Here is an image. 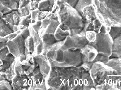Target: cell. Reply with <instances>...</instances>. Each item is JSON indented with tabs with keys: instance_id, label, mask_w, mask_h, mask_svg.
<instances>
[{
	"instance_id": "obj_1",
	"label": "cell",
	"mask_w": 121,
	"mask_h": 90,
	"mask_svg": "<svg viewBox=\"0 0 121 90\" xmlns=\"http://www.w3.org/2000/svg\"><path fill=\"white\" fill-rule=\"evenodd\" d=\"M45 82L47 89L95 90L89 71L81 66L51 67Z\"/></svg>"
},
{
	"instance_id": "obj_2",
	"label": "cell",
	"mask_w": 121,
	"mask_h": 90,
	"mask_svg": "<svg viewBox=\"0 0 121 90\" xmlns=\"http://www.w3.org/2000/svg\"><path fill=\"white\" fill-rule=\"evenodd\" d=\"M89 72L95 90H121V75L103 62H94Z\"/></svg>"
},
{
	"instance_id": "obj_3",
	"label": "cell",
	"mask_w": 121,
	"mask_h": 90,
	"mask_svg": "<svg viewBox=\"0 0 121 90\" xmlns=\"http://www.w3.org/2000/svg\"><path fill=\"white\" fill-rule=\"evenodd\" d=\"M64 40L56 42L48 49L45 56L51 67H70L81 66L83 55L80 50H63L61 47Z\"/></svg>"
},
{
	"instance_id": "obj_4",
	"label": "cell",
	"mask_w": 121,
	"mask_h": 90,
	"mask_svg": "<svg viewBox=\"0 0 121 90\" xmlns=\"http://www.w3.org/2000/svg\"><path fill=\"white\" fill-rule=\"evenodd\" d=\"M98 19L109 27H121V0H92Z\"/></svg>"
},
{
	"instance_id": "obj_5",
	"label": "cell",
	"mask_w": 121,
	"mask_h": 90,
	"mask_svg": "<svg viewBox=\"0 0 121 90\" xmlns=\"http://www.w3.org/2000/svg\"><path fill=\"white\" fill-rule=\"evenodd\" d=\"M60 22L59 27L64 31L70 32V36L80 33L84 30L86 21L80 13L67 2L58 13Z\"/></svg>"
},
{
	"instance_id": "obj_6",
	"label": "cell",
	"mask_w": 121,
	"mask_h": 90,
	"mask_svg": "<svg viewBox=\"0 0 121 90\" xmlns=\"http://www.w3.org/2000/svg\"><path fill=\"white\" fill-rule=\"evenodd\" d=\"M29 36V29L27 28L22 30L14 39L8 41L7 46L9 52L16 58H19L23 55L27 56L29 54L28 50L26 47V42Z\"/></svg>"
},
{
	"instance_id": "obj_7",
	"label": "cell",
	"mask_w": 121,
	"mask_h": 90,
	"mask_svg": "<svg viewBox=\"0 0 121 90\" xmlns=\"http://www.w3.org/2000/svg\"><path fill=\"white\" fill-rule=\"evenodd\" d=\"M94 46L98 54L109 59L112 52L113 39L109 33H97V38L95 42L89 43Z\"/></svg>"
},
{
	"instance_id": "obj_8",
	"label": "cell",
	"mask_w": 121,
	"mask_h": 90,
	"mask_svg": "<svg viewBox=\"0 0 121 90\" xmlns=\"http://www.w3.org/2000/svg\"><path fill=\"white\" fill-rule=\"evenodd\" d=\"M89 43L86 38V32L83 30L79 34L68 36L64 40L61 49L63 50H81Z\"/></svg>"
},
{
	"instance_id": "obj_9",
	"label": "cell",
	"mask_w": 121,
	"mask_h": 90,
	"mask_svg": "<svg viewBox=\"0 0 121 90\" xmlns=\"http://www.w3.org/2000/svg\"><path fill=\"white\" fill-rule=\"evenodd\" d=\"M83 55V64L81 66L89 71L93 64L96 62L98 53L94 46L88 43L80 50Z\"/></svg>"
},
{
	"instance_id": "obj_10",
	"label": "cell",
	"mask_w": 121,
	"mask_h": 90,
	"mask_svg": "<svg viewBox=\"0 0 121 90\" xmlns=\"http://www.w3.org/2000/svg\"><path fill=\"white\" fill-rule=\"evenodd\" d=\"M109 34L113 39L112 52L110 58L121 57V34L118 27H111Z\"/></svg>"
},
{
	"instance_id": "obj_11",
	"label": "cell",
	"mask_w": 121,
	"mask_h": 90,
	"mask_svg": "<svg viewBox=\"0 0 121 90\" xmlns=\"http://www.w3.org/2000/svg\"><path fill=\"white\" fill-rule=\"evenodd\" d=\"M11 82L13 90L29 89L31 85V81L26 74L21 75L16 73Z\"/></svg>"
},
{
	"instance_id": "obj_12",
	"label": "cell",
	"mask_w": 121,
	"mask_h": 90,
	"mask_svg": "<svg viewBox=\"0 0 121 90\" xmlns=\"http://www.w3.org/2000/svg\"><path fill=\"white\" fill-rule=\"evenodd\" d=\"M35 62L41 70V72L46 79L50 72L51 67L46 56L43 54H39L34 56Z\"/></svg>"
},
{
	"instance_id": "obj_13",
	"label": "cell",
	"mask_w": 121,
	"mask_h": 90,
	"mask_svg": "<svg viewBox=\"0 0 121 90\" xmlns=\"http://www.w3.org/2000/svg\"><path fill=\"white\" fill-rule=\"evenodd\" d=\"M80 13L86 22H88L92 23L93 21L97 18L92 4L85 7Z\"/></svg>"
},
{
	"instance_id": "obj_14",
	"label": "cell",
	"mask_w": 121,
	"mask_h": 90,
	"mask_svg": "<svg viewBox=\"0 0 121 90\" xmlns=\"http://www.w3.org/2000/svg\"><path fill=\"white\" fill-rule=\"evenodd\" d=\"M18 25L11 26L7 24L2 19L0 22V37H4L14 32L19 30Z\"/></svg>"
},
{
	"instance_id": "obj_15",
	"label": "cell",
	"mask_w": 121,
	"mask_h": 90,
	"mask_svg": "<svg viewBox=\"0 0 121 90\" xmlns=\"http://www.w3.org/2000/svg\"><path fill=\"white\" fill-rule=\"evenodd\" d=\"M16 59L14 56L9 52L5 59H0V72H5Z\"/></svg>"
},
{
	"instance_id": "obj_16",
	"label": "cell",
	"mask_w": 121,
	"mask_h": 90,
	"mask_svg": "<svg viewBox=\"0 0 121 90\" xmlns=\"http://www.w3.org/2000/svg\"><path fill=\"white\" fill-rule=\"evenodd\" d=\"M55 4V0H43L39 3L38 9L42 11L51 12Z\"/></svg>"
},
{
	"instance_id": "obj_17",
	"label": "cell",
	"mask_w": 121,
	"mask_h": 90,
	"mask_svg": "<svg viewBox=\"0 0 121 90\" xmlns=\"http://www.w3.org/2000/svg\"><path fill=\"white\" fill-rule=\"evenodd\" d=\"M104 64L121 75V57L110 58Z\"/></svg>"
},
{
	"instance_id": "obj_18",
	"label": "cell",
	"mask_w": 121,
	"mask_h": 90,
	"mask_svg": "<svg viewBox=\"0 0 121 90\" xmlns=\"http://www.w3.org/2000/svg\"><path fill=\"white\" fill-rule=\"evenodd\" d=\"M19 0H0V3L13 11L18 10Z\"/></svg>"
},
{
	"instance_id": "obj_19",
	"label": "cell",
	"mask_w": 121,
	"mask_h": 90,
	"mask_svg": "<svg viewBox=\"0 0 121 90\" xmlns=\"http://www.w3.org/2000/svg\"><path fill=\"white\" fill-rule=\"evenodd\" d=\"M55 38L58 41L64 40L69 36L70 35L69 31H64L58 26L54 34Z\"/></svg>"
},
{
	"instance_id": "obj_20",
	"label": "cell",
	"mask_w": 121,
	"mask_h": 90,
	"mask_svg": "<svg viewBox=\"0 0 121 90\" xmlns=\"http://www.w3.org/2000/svg\"><path fill=\"white\" fill-rule=\"evenodd\" d=\"M28 29L29 31L30 35L33 39L34 44H35V50L36 46L39 44L41 41H42V39L39 34V32L35 31V30L33 29L31 23L30 24Z\"/></svg>"
},
{
	"instance_id": "obj_21",
	"label": "cell",
	"mask_w": 121,
	"mask_h": 90,
	"mask_svg": "<svg viewBox=\"0 0 121 90\" xmlns=\"http://www.w3.org/2000/svg\"><path fill=\"white\" fill-rule=\"evenodd\" d=\"M16 63V60L13 63L10 67L5 72L7 76V80L9 81H12L13 79L16 75L15 69Z\"/></svg>"
},
{
	"instance_id": "obj_22",
	"label": "cell",
	"mask_w": 121,
	"mask_h": 90,
	"mask_svg": "<svg viewBox=\"0 0 121 90\" xmlns=\"http://www.w3.org/2000/svg\"><path fill=\"white\" fill-rule=\"evenodd\" d=\"M91 4L92 0H79L75 8L80 13L84 8Z\"/></svg>"
},
{
	"instance_id": "obj_23",
	"label": "cell",
	"mask_w": 121,
	"mask_h": 90,
	"mask_svg": "<svg viewBox=\"0 0 121 90\" xmlns=\"http://www.w3.org/2000/svg\"><path fill=\"white\" fill-rule=\"evenodd\" d=\"M26 46L28 50L29 54H32L34 52L35 47L33 39L30 35L26 40Z\"/></svg>"
},
{
	"instance_id": "obj_24",
	"label": "cell",
	"mask_w": 121,
	"mask_h": 90,
	"mask_svg": "<svg viewBox=\"0 0 121 90\" xmlns=\"http://www.w3.org/2000/svg\"><path fill=\"white\" fill-rule=\"evenodd\" d=\"M14 11H12L10 13L4 14L3 15L2 18H0V19H2L7 24H9L11 26L14 25L13 18Z\"/></svg>"
},
{
	"instance_id": "obj_25",
	"label": "cell",
	"mask_w": 121,
	"mask_h": 90,
	"mask_svg": "<svg viewBox=\"0 0 121 90\" xmlns=\"http://www.w3.org/2000/svg\"><path fill=\"white\" fill-rule=\"evenodd\" d=\"M18 11L22 17L28 16L31 13V11L30 4H29L26 7L19 8Z\"/></svg>"
},
{
	"instance_id": "obj_26",
	"label": "cell",
	"mask_w": 121,
	"mask_h": 90,
	"mask_svg": "<svg viewBox=\"0 0 121 90\" xmlns=\"http://www.w3.org/2000/svg\"><path fill=\"white\" fill-rule=\"evenodd\" d=\"M86 38L89 43H93L95 41L97 38V33L94 30L86 32Z\"/></svg>"
},
{
	"instance_id": "obj_27",
	"label": "cell",
	"mask_w": 121,
	"mask_h": 90,
	"mask_svg": "<svg viewBox=\"0 0 121 90\" xmlns=\"http://www.w3.org/2000/svg\"><path fill=\"white\" fill-rule=\"evenodd\" d=\"M31 22H32L31 15V14H30L28 16L21 17V19L19 25H22L24 26L27 28H28L30 24L31 23Z\"/></svg>"
},
{
	"instance_id": "obj_28",
	"label": "cell",
	"mask_w": 121,
	"mask_h": 90,
	"mask_svg": "<svg viewBox=\"0 0 121 90\" xmlns=\"http://www.w3.org/2000/svg\"><path fill=\"white\" fill-rule=\"evenodd\" d=\"M9 81L3 80L0 82V90H13V87L9 83Z\"/></svg>"
},
{
	"instance_id": "obj_29",
	"label": "cell",
	"mask_w": 121,
	"mask_h": 90,
	"mask_svg": "<svg viewBox=\"0 0 121 90\" xmlns=\"http://www.w3.org/2000/svg\"><path fill=\"white\" fill-rule=\"evenodd\" d=\"M9 52V48L7 46L4 47L2 49H0V59L3 60L5 59Z\"/></svg>"
},
{
	"instance_id": "obj_30",
	"label": "cell",
	"mask_w": 121,
	"mask_h": 90,
	"mask_svg": "<svg viewBox=\"0 0 121 90\" xmlns=\"http://www.w3.org/2000/svg\"><path fill=\"white\" fill-rule=\"evenodd\" d=\"M49 12L47 11H42L40 10L37 14L36 21L38 20H43L44 19L47 15H48Z\"/></svg>"
},
{
	"instance_id": "obj_31",
	"label": "cell",
	"mask_w": 121,
	"mask_h": 90,
	"mask_svg": "<svg viewBox=\"0 0 121 90\" xmlns=\"http://www.w3.org/2000/svg\"><path fill=\"white\" fill-rule=\"evenodd\" d=\"M43 49H44V46H43V41H41L35 48V56L41 54L43 51Z\"/></svg>"
},
{
	"instance_id": "obj_32",
	"label": "cell",
	"mask_w": 121,
	"mask_h": 90,
	"mask_svg": "<svg viewBox=\"0 0 121 90\" xmlns=\"http://www.w3.org/2000/svg\"><path fill=\"white\" fill-rule=\"evenodd\" d=\"M22 30H19L16 32H14L13 33L9 34V35L5 36V38L7 39L8 40H11L12 39H14L17 36L19 35V34L21 33Z\"/></svg>"
},
{
	"instance_id": "obj_33",
	"label": "cell",
	"mask_w": 121,
	"mask_h": 90,
	"mask_svg": "<svg viewBox=\"0 0 121 90\" xmlns=\"http://www.w3.org/2000/svg\"><path fill=\"white\" fill-rule=\"evenodd\" d=\"M0 12L2 13L3 15L10 13L14 11L4 6L2 4L0 3Z\"/></svg>"
},
{
	"instance_id": "obj_34",
	"label": "cell",
	"mask_w": 121,
	"mask_h": 90,
	"mask_svg": "<svg viewBox=\"0 0 121 90\" xmlns=\"http://www.w3.org/2000/svg\"><path fill=\"white\" fill-rule=\"evenodd\" d=\"M0 49H2L4 47L7 46V43L8 40L5 37H0Z\"/></svg>"
},
{
	"instance_id": "obj_35",
	"label": "cell",
	"mask_w": 121,
	"mask_h": 90,
	"mask_svg": "<svg viewBox=\"0 0 121 90\" xmlns=\"http://www.w3.org/2000/svg\"><path fill=\"white\" fill-rule=\"evenodd\" d=\"M31 2V0H19V8L26 7Z\"/></svg>"
},
{
	"instance_id": "obj_36",
	"label": "cell",
	"mask_w": 121,
	"mask_h": 90,
	"mask_svg": "<svg viewBox=\"0 0 121 90\" xmlns=\"http://www.w3.org/2000/svg\"><path fill=\"white\" fill-rule=\"evenodd\" d=\"M30 4L31 9L32 11L38 8L39 2H38L37 1H31L30 3Z\"/></svg>"
},
{
	"instance_id": "obj_37",
	"label": "cell",
	"mask_w": 121,
	"mask_h": 90,
	"mask_svg": "<svg viewBox=\"0 0 121 90\" xmlns=\"http://www.w3.org/2000/svg\"><path fill=\"white\" fill-rule=\"evenodd\" d=\"M67 2L69 5L71 6V7L75 8L76 5L77 4L79 0H66Z\"/></svg>"
},
{
	"instance_id": "obj_38",
	"label": "cell",
	"mask_w": 121,
	"mask_h": 90,
	"mask_svg": "<svg viewBox=\"0 0 121 90\" xmlns=\"http://www.w3.org/2000/svg\"><path fill=\"white\" fill-rule=\"evenodd\" d=\"M27 57V56H26L23 55H21L20 56V57L19 58V59L21 62H22L26 59Z\"/></svg>"
},
{
	"instance_id": "obj_39",
	"label": "cell",
	"mask_w": 121,
	"mask_h": 90,
	"mask_svg": "<svg viewBox=\"0 0 121 90\" xmlns=\"http://www.w3.org/2000/svg\"><path fill=\"white\" fill-rule=\"evenodd\" d=\"M118 27V31H119V33L121 34V27Z\"/></svg>"
},
{
	"instance_id": "obj_40",
	"label": "cell",
	"mask_w": 121,
	"mask_h": 90,
	"mask_svg": "<svg viewBox=\"0 0 121 90\" xmlns=\"http://www.w3.org/2000/svg\"><path fill=\"white\" fill-rule=\"evenodd\" d=\"M43 0H31V1H37L38 2H41V1H42Z\"/></svg>"
}]
</instances>
